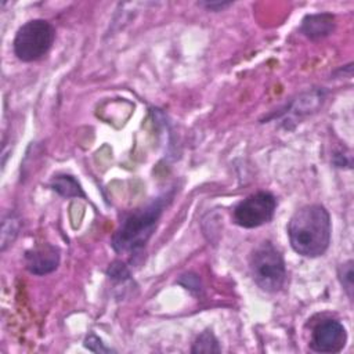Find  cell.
Returning <instances> with one entry per match:
<instances>
[{
  "label": "cell",
  "mask_w": 354,
  "mask_h": 354,
  "mask_svg": "<svg viewBox=\"0 0 354 354\" xmlns=\"http://www.w3.org/2000/svg\"><path fill=\"white\" fill-rule=\"evenodd\" d=\"M250 272L256 285L266 292H278L286 281V267L281 252L270 242L263 241L250 254Z\"/></svg>",
  "instance_id": "3"
},
{
  "label": "cell",
  "mask_w": 354,
  "mask_h": 354,
  "mask_svg": "<svg viewBox=\"0 0 354 354\" xmlns=\"http://www.w3.org/2000/svg\"><path fill=\"white\" fill-rule=\"evenodd\" d=\"M201 6L206 7L207 10H213V11H221L227 7L231 6V3H220V1H212V3H199Z\"/></svg>",
  "instance_id": "15"
},
{
  "label": "cell",
  "mask_w": 354,
  "mask_h": 354,
  "mask_svg": "<svg viewBox=\"0 0 354 354\" xmlns=\"http://www.w3.org/2000/svg\"><path fill=\"white\" fill-rule=\"evenodd\" d=\"M19 231V220L15 214H8L3 220L1 227V250L4 252L8 245H12Z\"/></svg>",
  "instance_id": "11"
},
{
  "label": "cell",
  "mask_w": 354,
  "mask_h": 354,
  "mask_svg": "<svg viewBox=\"0 0 354 354\" xmlns=\"http://www.w3.org/2000/svg\"><path fill=\"white\" fill-rule=\"evenodd\" d=\"M163 209L165 199L158 198L127 214L112 235L113 250L118 253H136L141 250L155 232Z\"/></svg>",
  "instance_id": "2"
},
{
  "label": "cell",
  "mask_w": 354,
  "mask_h": 354,
  "mask_svg": "<svg viewBox=\"0 0 354 354\" xmlns=\"http://www.w3.org/2000/svg\"><path fill=\"white\" fill-rule=\"evenodd\" d=\"M277 199L272 194L259 191L242 199L232 210V220L243 228H256L272 220Z\"/></svg>",
  "instance_id": "5"
},
{
  "label": "cell",
  "mask_w": 354,
  "mask_h": 354,
  "mask_svg": "<svg viewBox=\"0 0 354 354\" xmlns=\"http://www.w3.org/2000/svg\"><path fill=\"white\" fill-rule=\"evenodd\" d=\"M335 29V17L329 12L306 15L301 21V33L311 40L322 39L330 35Z\"/></svg>",
  "instance_id": "8"
},
{
  "label": "cell",
  "mask_w": 354,
  "mask_h": 354,
  "mask_svg": "<svg viewBox=\"0 0 354 354\" xmlns=\"http://www.w3.org/2000/svg\"><path fill=\"white\" fill-rule=\"evenodd\" d=\"M50 187L65 198H84V192L79 181L69 174H58L50 183Z\"/></svg>",
  "instance_id": "9"
},
{
  "label": "cell",
  "mask_w": 354,
  "mask_h": 354,
  "mask_svg": "<svg viewBox=\"0 0 354 354\" xmlns=\"http://www.w3.org/2000/svg\"><path fill=\"white\" fill-rule=\"evenodd\" d=\"M84 347L91 350V351H94V353H111L112 351V348L104 346L102 340L98 336H95L94 333H90L84 339Z\"/></svg>",
  "instance_id": "13"
},
{
  "label": "cell",
  "mask_w": 354,
  "mask_h": 354,
  "mask_svg": "<svg viewBox=\"0 0 354 354\" xmlns=\"http://www.w3.org/2000/svg\"><path fill=\"white\" fill-rule=\"evenodd\" d=\"M25 264L33 275L50 274L59 264V250L51 243H41L25 253Z\"/></svg>",
  "instance_id": "7"
},
{
  "label": "cell",
  "mask_w": 354,
  "mask_h": 354,
  "mask_svg": "<svg viewBox=\"0 0 354 354\" xmlns=\"http://www.w3.org/2000/svg\"><path fill=\"white\" fill-rule=\"evenodd\" d=\"M55 40V28L46 19H30L15 33L12 48L22 62H33L43 58Z\"/></svg>",
  "instance_id": "4"
},
{
  "label": "cell",
  "mask_w": 354,
  "mask_h": 354,
  "mask_svg": "<svg viewBox=\"0 0 354 354\" xmlns=\"http://www.w3.org/2000/svg\"><path fill=\"white\" fill-rule=\"evenodd\" d=\"M339 279L347 296L353 297V261L348 260L339 267Z\"/></svg>",
  "instance_id": "12"
},
{
  "label": "cell",
  "mask_w": 354,
  "mask_h": 354,
  "mask_svg": "<svg viewBox=\"0 0 354 354\" xmlns=\"http://www.w3.org/2000/svg\"><path fill=\"white\" fill-rule=\"evenodd\" d=\"M347 332L336 319H325L317 324L311 332L310 348L317 353H339L344 348Z\"/></svg>",
  "instance_id": "6"
},
{
  "label": "cell",
  "mask_w": 354,
  "mask_h": 354,
  "mask_svg": "<svg viewBox=\"0 0 354 354\" xmlns=\"http://www.w3.org/2000/svg\"><path fill=\"white\" fill-rule=\"evenodd\" d=\"M108 275L112 277V278H119V279H123V278H127L129 277V271L126 268V266L120 261H115L112 263V266L108 268Z\"/></svg>",
  "instance_id": "14"
},
{
  "label": "cell",
  "mask_w": 354,
  "mask_h": 354,
  "mask_svg": "<svg viewBox=\"0 0 354 354\" xmlns=\"http://www.w3.org/2000/svg\"><path fill=\"white\" fill-rule=\"evenodd\" d=\"M286 231L290 246L297 254L319 257L330 243V216L322 205H306L292 214Z\"/></svg>",
  "instance_id": "1"
},
{
  "label": "cell",
  "mask_w": 354,
  "mask_h": 354,
  "mask_svg": "<svg viewBox=\"0 0 354 354\" xmlns=\"http://www.w3.org/2000/svg\"><path fill=\"white\" fill-rule=\"evenodd\" d=\"M221 348L218 346V340L213 335L212 330H203L194 342L191 353H220Z\"/></svg>",
  "instance_id": "10"
}]
</instances>
